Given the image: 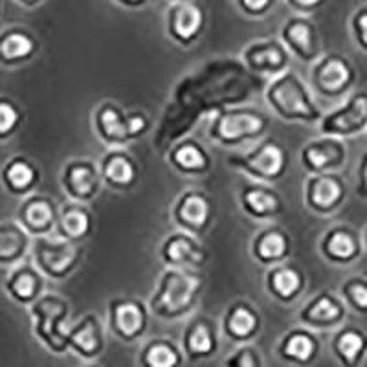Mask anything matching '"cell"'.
I'll use <instances>...</instances> for the list:
<instances>
[{
    "label": "cell",
    "mask_w": 367,
    "mask_h": 367,
    "mask_svg": "<svg viewBox=\"0 0 367 367\" xmlns=\"http://www.w3.org/2000/svg\"><path fill=\"white\" fill-rule=\"evenodd\" d=\"M0 178L8 193L24 196L36 189L37 182H39V171L30 160H26L22 156H15L2 167Z\"/></svg>",
    "instance_id": "10"
},
{
    "label": "cell",
    "mask_w": 367,
    "mask_h": 367,
    "mask_svg": "<svg viewBox=\"0 0 367 367\" xmlns=\"http://www.w3.org/2000/svg\"><path fill=\"white\" fill-rule=\"evenodd\" d=\"M340 316H342V309L338 307L331 297L323 294L305 309L302 320L311 325H332Z\"/></svg>",
    "instance_id": "25"
},
{
    "label": "cell",
    "mask_w": 367,
    "mask_h": 367,
    "mask_svg": "<svg viewBox=\"0 0 367 367\" xmlns=\"http://www.w3.org/2000/svg\"><path fill=\"white\" fill-rule=\"evenodd\" d=\"M30 250V233L20 222H0V267H15Z\"/></svg>",
    "instance_id": "11"
},
{
    "label": "cell",
    "mask_w": 367,
    "mask_h": 367,
    "mask_svg": "<svg viewBox=\"0 0 367 367\" xmlns=\"http://www.w3.org/2000/svg\"><path fill=\"white\" fill-rule=\"evenodd\" d=\"M129 2H141V0H129Z\"/></svg>",
    "instance_id": "47"
},
{
    "label": "cell",
    "mask_w": 367,
    "mask_h": 367,
    "mask_svg": "<svg viewBox=\"0 0 367 367\" xmlns=\"http://www.w3.org/2000/svg\"><path fill=\"white\" fill-rule=\"evenodd\" d=\"M349 294H351L352 302L357 303L358 307L367 309V287H364V285H352L349 288Z\"/></svg>",
    "instance_id": "40"
},
{
    "label": "cell",
    "mask_w": 367,
    "mask_h": 367,
    "mask_svg": "<svg viewBox=\"0 0 367 367\" xmlns=\"http://www.w3.org/2000/svg\"><path fill=\"white\" fill-rule=\"evenodd\" d=\"M327 251L329 256L336 257V259H349V257L354 256L357 244H354V241H352V237L349 233L336 232L329 237Z\"/></svg>",
    "instance_id": "37"
},
{
    "label": "cell",
    "mask_w": 367,
    "mask_h": 367,
    "mask_svg": "<svg viewBox=\"0 0 367 367\" xmlns=\"http://www.w3.org/2000/svg\"><path fill=\"white\" fill-rule=\"evenodd\" d=\"M105 178L112 182L114 186H129L136 176L134 164L129 156L125 155H112L105 160L103 167Z\"/></svg>",
    "instance_id": "30"
},
{
    "label": "cell",
    "mask_w": 367,
    "mask_h": 367,
    "mask_svg": "<svg viewBox=\"0 0 367 367\" xmlns=\"http://www.w3.org/2000/svg\"><path fill=\"white\" fill-rule=\"evenodd\" d=\"M171 158L173 164H175L178 169L187 173L202 171V169L208 166L206 155L202 153L201 147L193 146V143H184V146L176 147L175 151H173Z\"/></svg>",
    "instance_id": "31"
},
{
    "label": "cell",
    "mask_w": 367,
    "mask_h": 367,
    "mask_svg": "<svg viewBox=\"0 0 367 367\" xmlns=\"http://www.w3.org/2000/svg\"><path fill=\"white\" fill-rule=\"evenodd\" d=\"M22 114L13 101L0 97V140H8L19 131Z\"/></svg>",
    "instance_id": "35"
},
{
    "label": "cell",
    "mask_w": 367,
    "mask_h": 367,
    "mask_svg": "<svg viewBox=\"0 0 367 367\" xmlns=\"http://www.w3.org/2000/svg\"><path fill=\"white\" fill-rule=\"evenodd\" d=\"M316 352V343L312 340L311 334L305 332H294L285 340L283 345V354L296 362H309Z\"/></svg>",
    "instance_id": "33"
},
{
    "label": "cell",
    "mask_w": 367,
    "mask_h": 367,
    "mask_svg": "<svg viewBox=\"0 0 367 367\" xmlns=\"http://www.w3.org/2000/svg\"><path fill=\"white\" fill-rule=\"evenodd\" d=\"M40 285L42 283H40L39 268L19 263L6 279L4 288L13 302L20 303V305H28L40 296Z\"/></svg>",
    "instance_id": "9"
},
{
    "label": "cell",
    "mask_w": 367,
    "mask_h": 367,
    "mask_svg": "<svg viewBox=\"0 0 367 367\" xmlns=\"http://www.w3.org/2000/svg\"><path fill=\"white\" fill-rule=\"evenodd\" d=\"M39 50L37 40L22 28H6L0 33V65L13 66L30 61Z\"/></svg>",
    "instance_id": "7"
},
{
    "label": "cell",
    "mask_w": 367,
    "mask_h": 367,
    "mask_svg": "<svg viewBox=\"0 0 367 367\" xmlns=\"http://www.w3.org/2000/svg\"><path fill=\"white\" fill-rule=\"evenodd\" d=\"M97 129L100 134L111 143H121V141L132 138L129 131V120H123L118 109L112 105L103 107L97 114Z\"/></svg>",
    "instance_id": "20"
},
{
    "label": "cell",
    "mask_w": 367,
    "mask_h": 367,
    "mask_svg": "<svg viewBox=\"0 0 367 367\" xmlns=\"http://www.w3.org/2000/svg\"><path fill=\"white\" fill-rule=\"evenodd\" d=\"M19 4H24V6H33L36 2H39V0H17Z\"/></svg>",
    "instance_id": "45"
},
{
    "label": "cell",
    "mask_w": 367,
    "mask_h": 367,
    "mask_svg": "<svg viewBox=\"0 0 367 367\" xmlns=\"http://www.w3.org/2000/svg\"><path fill=\"white\" fill-rule=\"evenodd\" d=\"M68 316V303L56 294H45L31 303L33 332L46 348L63 352L68 348V338L63 334V322Z\"/></svg>",
    "instance_id": "2"
},
{
    "label": "cell",
    "mask_w": 367,
    "mask_h": 367,
    "mask_svg": "<svg viewBox=\"0 0 367 367\" xmlns=\"http://www.w3.org/2000/svg\"><path fill=\"white\" fill-rule=\"evenodd\" d=\"M164 259L173 263L176 267L180 265H201L204 261V253L201 247H196L192 237L176 233L164 247Z\"/></svg>",
    "instance_id": "17"
},
{
    "label": "cell",
    "mask_w": 367,
    "mask_h": 367,
    "mask_svg": "<svg viewBox=\"0 0 367 367\" xmlns=\"http://www.w3.org/2000/svg\"><path fill=\"white\" fill-rule=\"evenodd\" d=\"M265 118L253 112L242 111H230L219 114L215 123L212 125L213 140L221 141V143H237V141L253 138V136L261 134L265 131Z\"/></svg>",
    "instance_id": "5"
},
{
    "label": "cell",
    "mask_w": 367,
    "mask_h": 367,
    "mask_svg": "<svg viewBox=\"0 0 367 367\" xmlns=\"http://www.w3.org/2000/svg\"><path fill=\"white\" fill-rule=\"evenodd\" d=\"M309 202L312 208H320V210H329L340 201L342 196V186L336 178L332 176H314L309 182Z\"/></svg>",
    "instance_id": "21"
},
{
    "label": "cell",
    "mask_w": 367,
    "mask_h": 367,
    "mask_svg": "<svg viewBox=\"0 0 367 367\" xmlns=\"http://www.w3.org/2000/svg\"><path fill=\"white\" fill-rule=\"evenodd\" d=\"M59 228L63 237L79 239V237H85L91 230V217L81 208L68 206L61 213Z\"/></svg>",
    "instance_id": "27"
},
{
    "label": "cell",
    "mask_w": 367,
    "mask_h": 367,
    "mask_svg": "<svg viewBox=\"0 0 367 367\" xmlns=\"http://www.w3.org/2000/svg\"><path fill=\"white\" fill-rule=\"evenodd\" d=\"M242 4L251 13H259V11H263L270 4V0H242Z\"/></svg>",
    "instance_id": "42"
},
{
    "label": "cell",
    "mask_w": 367,
    "mask_h": 367,
    "mask_svg": "<svg viewBox=\"0 0 367 367\" xmlns=\"http://www.w3.org/2000/svg\"><path fill=\"white\" fill-rule=\"evenodd\" d=\"M19 222L30 235H48L56 222V210L46 196H31L20 206Z\"/></svg>",
    "instance_id": "8"
},
{
    "label": "cell",
    "mask_w": 367,
    "mask_h": 367,
    "mask_svg": "<svg viewBox=\"0 0 367 367\" xmlns=\"http://www.w3.org/2000/svg\"><path fill=\"white\" fill-rule=\"evenodd\" d=\"M283 40H285L302 59L311 61L316 56L312 26L309 24L307 20H294V22H290L288 26H285Z\"/></svg>",
    "instance_id": "19"
},
{
    "label": "cell",
    "mask_w": 367,
    "mask_h": 367,
    "mask_svg": "<svg viewBox=\"0 0 367 367\" xmlns=\"http://www.w3.org/2000/svg\"><path fill=\"white\" fill-rule=\"evenodd\" d=\"M198 287H201V277L180 270H167L162 276L156 296L153 297V311L164 318L178 316L189 309Z\"/></svg>",
    "instance_id": "3"
},
{
    "label": "cell",
    "mask_w": 367,
    "mask_h": 367,
    "mask_svg": "<svg viewBox=\"0 0 367 367\" xmlns=\"http://www.w3.org/2000/svg\"><path fill=\"white\" fill-rule=\"evenodd\" d=\"M349 76L351 74H349L348 65L334 57L322 63L318 72H314V79H318V85L327 92H338L343 88V85L349 81Z\"/></svg>",
    "instance_id": "23"
},
{
    "label": "cell",
    "mask_w": 367,
    "mask_h": 367,
    "mask_svg": "<svg viewBox=\"0 0 367 367\" xmlns=\"http://www.w3.org/2000/svg\"><path fill=\"white\" fill-rule=\"evenodd\" d=\"M112 325L123 340H132L146 325V314L138 303L116 302L112 305Z\"/></svg>",
    "instance_id": "15"
},
{
    "label": "cell",
    "mask_w": 367,
    "mask_h": 367,
    "mask_svg": "<svg viewBox=\"0 0 367 367\" xmlns=\"http://www.w3.org/2000/svg\"><path fill=\"white\" fill-rule=\"evenodd\" d=\"M287 52L279 42L268 40V42H256L244 52V59L253 70L279 72L285 66Z\"/></svg>",
    "instance_id": "14"
},
{
    "label": "cell",
    "mask_w": 367,
    "mask_h": 367,
    "mask_svg": "<svg viewBox=\"0 0 367 367\" xmlns=\"http://www.w3.org/2000/svg\"><path fill=\"white\" fill-rule=\"evenodd\" d=\"M257 316L250 307H235L226 318V332L233 340H247L257 329Z\"/></svg>",
    "instance_id": "26"
},
{
    "label": "cell",
    "mask_w": 367,
    "mask_h": 367,
    "mask_svg": "<svg viewBox=\"0 0 367 367\" xmlns=\"http://www.w3.org/2000/svg\"><path fill=\"white\" fill-rule=\"evenodd\" d=\"M178 217H180V222L187 226L201 228L210 219V204L198 193H189L178 204Z\"/></svg>",
    "instance_id": "24"
},
{
    "label": "cell",
    "mask_w": 367,
    "mask_h": 367,
    "mask_svg": "<svg viewBox=\"0 0 367 367\" xmlns=\"http://www.w3.org/2000/svg\"><path fill=\"white\" fill-rule=\"evenodd\" d=\"M77 261V248L66 239L39 235L33 242V263L42 276L61 279L74 268Z\"/></svg>",
    "instance_id": "4"
},
{
    "label": "cell",
    "mask_w": 367,
    "mask_h": 367,
    "mask_svg": "<svg viewBox=\"0 0 367 367\" xmlns=\"http://www.w3.org/2000/svg\"><path fill=\"white\" fill-rule=\"evenodd\" d=\"M68 345H70L77 354L83 357H94L100 351L101 334L97 327V320L94 316H86L83 322H79L74 329L66 332Z\"/></svg>",
    "instance_id": "16"
},
{
    "label": "cell",
    "mask_w": 367,
    "mask_h": 367,
    "mask_svg": "<svg viewBox=\"0 0 367 367\" xmlns=\"http://www.w3.org/2000/svg\"><path fill=\"white\" fill-rule=\"evenodd\" d=\"M180 362L178 352L166 342L153 343L146 351V364L151 367H173Z\"/></svg>",
    "instance_id": "36"
},
{
    "label": "cell",
    "mask_w": 367,
    "mask_h": 367,
    "mask_svg": "<svg viewBox=\"0 0 367 367\" xmlns=\"http://www.w3.org/2000/svg\"><path fill=\"white\" fill-rule=\"evenodd\" d=\"M242 204L250 215L257 217V219H265V217L276 215L281 208V202L274 193L268 189H259V187H251L242 193Z\"/></svg>",
    "instance_id": "22"
},
{
    "label": "cell",
    "mask_w": 367,
    "mask_h": 367,
    "mask_svg": "<svg viewBox=\"0 0 367 367\" xmlns=\"http://www.w3.org/2000/svg\"><path fill=\"white\" fill-rule=\"evenodd\" d=\"M267 97L272 109L285 120L316 121L320 116L307 88L294 72H283L272 81Z\"/></svg>",
    "instance_id": "1"
},
{
    "label": "cell",
    "mask_w": 367,
    "mask_h": 367,
    "mask_svg": "<svg viewBox=\"0 0 367 367\" xmlns=\"http://www.w3.org/2000/svg\"><path fill=\"white\" fill-rule=\"evenodd\" d=\"M129 131H131V136H140L143 134V131L147 129V121L143 116H129Z\"/></svg>",
    "instance_id": "41"
},
{
    "label": "cell",
    "mask_w": 367,
    "mask_h": 367,
    "mask_svg": "<svg viewBox=\"0 0 367 367\" xmlns=\"http://www.w3.org/2000/svg\"><path fill=\"white\" fill-rule=\"evenodd\" d=\"M202 28V11L193 4H182L171 20V31L178 42H192Z\"/></svg>",
    "instance_id": "18"
},
{
    "label": "cell",
    "mask_w": 367,
    "mask_h": 367,
    "mask_svg": "<svg viewBox=\"0 0 367 367\" xmlns=\"http://www.w3.org/2000/svg\"><path fill=\"white\" fill-rule=\"evenodd\" d=\"M299 6H316L318 2H322V0H296Z\"/></svg>",
    "instance_id": "44"
},
{
    "label": "cell",
    "mask_w": 367,
    "mask_h": 367,
    "mask_svg": "<svg viewBox=\"0 0 367 367\" xmlns=\"http://www.w3.org/2000/svg\"><path fill=\"white\" fill-rule=\"evenodd\" d=\"M213 348H215V342H213L212 331L206 323L196 322L189 327L186 334V351L192 357H206Z\"/></svg>",
    "instance_id": "32"
},
{
    "label": "cell",
    "mask_w": 367,
    "mask_h": 367,
    "mask_svg": "<svg viewBox=\"0 0 367 367\" xmlns=\"http://www.w3.org/2000/svg\"><path fill=\"white\" fill-rule=\"evenodd\" d=\"M288 242L285 235L279 232L263 233L256 241V256L263 263L279 261L281 257L287 256Z\"/></svg>",
    "instance_id": "28"
},
{
    "label": "cell",
    "mask_w": 367,
    "mask_h": 367,
    "mask_svg": "<svg viewBox=\"0 0 367 367\" xmlns=\"http://www.w3.org/2000/svg\"><path fill=\"white\" fill-rule=\"evenodd\" d=\"M228 162L232 166L241 167L242 171L250 173L256 178H261V180H276L287 167L285 151L274 141H268L244 156H233Z\"/></svg>",
    "instance_id": "6"
},
{
    "label": "cell",
    "mask_w": 367,
    "mask_h": 367,
    "mask_svg": "<svg viewBox=\"0 0 367 367\" xmlns=\"http://www.w3.org/2000/svg\"><path fill=\"white\" fill-rule=\"evenodd\" d=\"M65 187L77 201H86L97 192L96 167L91 162H70L65 169Z\"/></svg>",
    "instance_id": "13"
},
{
    "label": "cell",
    "mask_w": 367,
    "mask_h": 367,
    "mask_svg": "<svg viewBox=\"0 0 367 367\" xmlns=\"http://www.w3.org/2000/svg\"><path fill=\"white\" fill-rule=\"evenodd\" d=\"M334 160H338L336 151L327 143H311L303 151V162L311 171H320L329 167Z\"/></svg>",
    "instance_id": "34"
},
{
    "label": "cell",
    "mask_w": 367,
    "mask_h": 367,
    "mask_svg": "<svg viewBox=\"0 0 367 367\" xmlns=\"http://www.w3.org/2000/svg\"><path fill=\"white\" fill-rule=\"evenodd\" d=\"M367 118V100L366 97H354L348 105L336 111L334 114L325 118L322 123V131L325 134H352L362 127Z\"/></svg>",
    "instance_id": "12"
},
{
    "label": "cell",
    "mask_w": 367,
    "mask_h": 367,
    "mask_svg": "<svg viewBox=\"0 0 367 367\" xmlns=\"http://www.w3.org/2000/svg\"><path fill=\"white\" fill-rule=\"evenodd\" d=\"M268 277H270V288L281 299H292L299 292V288H302V276H299V272L290 267L277 268Z\"/></svg>",
    "instance_id": "29"
},
{
    "label": "cell",
    "mask_w": 367,
    "mask_h": 367,
    "mask_svg": "<svg viewBox=\"0 0 367 367\" xmlns=\"http://www.w3.org/2000/svg\"><path fill=\"white\" fill-rule=\"evenodd\" d=\"M358 24H360V37H362V40L367 45V13L360 17Z\"/></svg>",
    "instance_id": "43"
},
{
    "label": "cell",
    "mask_w": 367,
    "mask_h": 367,
    "mask_svg": "<svg viewBox=\"0 0 367 367\" xmlns=\"http://www.w3.org/2000/svg\"><path fill=\"white\" fill-rule=\"evenodd\" d=\"M226 364H230V366L251 367V366H257V364H259V360L253 357V351H250V349H244V351L237 352L235 358H230V360H226Z\"/></svg>",
    "instance_id": "39"
},
{
    "label": "cell",
    "mask_w": 367,
    "mask_h": 367,
    "mask_svg": "<svg viewBox=\"0 0 367 367\" xmlns=\"http://www.w3.org/2000/svg\"><path fill=\"white\" fill-rule=\"evenodd\" d=\"M366 186H367V164H366Z\"/></svg>",
    "instance_id": "46"
},
{
    "label": "cell",
    "mask_w": 367,
    "mask_h": 367,
    "mask_svg": "<svg viewBox=\"0 0 367 367\" xmlns=\"http://www.w3.org/2000/svg\"><path fill=\"white\" fill-rule=\"evenodd\" d=\"M364 340L357 332H343L342 336L338 338V351L348 362H354L358 357V352L362 351Z\"/></svg>",
    "instance_id": "38"
}]
</instances>
